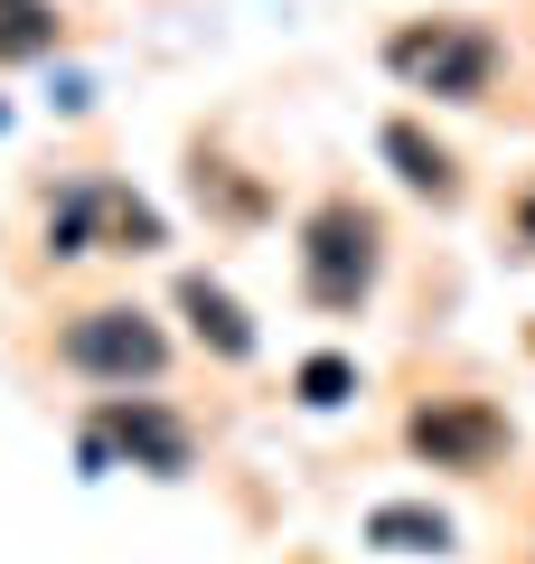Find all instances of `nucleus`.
I'll return each instance as SVG.
<instances>
[{
	"instance_id": "11",
	"label": "nucleus",
	"mask_w": 535,
	"mask_h": 564,
	"mask_svg": "<svg viewBox=\"0 0 535 564\" xmlns=\"http://www.w3.org/2000/svg\"><path fill=\"white\" fill-rule=\"evenodd\" d=\"M66 20H57V0H0V66H39L57 57Z\"/></svg>"
},
{
	"instance_id": "8",
	"label": "nucleus",
	"mask_w": 535,
	"mask_h": 564,
	"mask_svg": "<svg viewBox=\"0 0 535 564\" xmlns=\"http://www.w3.org/2000/svg\"><path fill=\"white\" fill-rule=\"evenodd\" d=\"M367 545H376V555H451L460 527H451V508H433V499H385V508H367Z\"/></svg>"
},
{
	"instance_id": "5",
	"label": "nucleus",
	"mask_w": 535,
	"mask_h": 564,
	"mask_svg": "<svg viewBox=\"0 0 535 564\" xmlns=\"http://www.w3.org/2000/svg\"><path fill=\"white\" fill-rule=\"evenodd\" d=\"M95 433L113 443V462L151 470V480H188V470H198V433H188V414L160 404V395H103Z\"/></svg>"
},
{
	"instance_id": "4",
	"label": "nucleus",
	"mask_w": 535,
	"mask_h": 564,
	"mask_svg": "<svg viewBox=\"0 0 535 564\" xmlns=\"http://www.w3.org/2000/svg\"><path fill=\"white\" fill-rule=\"evenodd\" d=\"M507 414H498L489 395H423L414 414H404V452L433 470H460V480H479V470L507 462Z\"/></svg>"
},
{
	"instance_id": "10",
	"label": "nucleus",
	"mask_w": 535,
	"mask_h": 564,
	"mask_svg": "<svg viewBox=\"0 0 535 564\" xmlns=\"http://www.w3.org/2000/svg\"><path fill=\"white\" fill-rule=\"evenodd\" d=\"M160 245H170V217L122 180H103V254H160Z\"/></svg>"
},
{
	"instance_id": "6",
	"label": "nucleus",
	"mask_w": 535,
	"mask_h": 564,
	"mask_svg": "<svg viewBox=\"0 0 535 564\" xmlns=\"http://www.w3.org/2000/svg\"><path fill=\"white\" fill-rule=\"evenodd\" d=\"M178 311H188V329H198V348H217L226 367H244L263 348V329L244 321V302L226 292L217 273H178Z\"/></svg>"
},
{
	"instance_id": "12",
	"label": "nucleus",
	"mask_w": 535,
	"mask_h": 564,
	"mask_svg": "<svg viewBox=\"0 0 535 564\" xmlns=\"http://www.w3.org/2000/svg\"><path fill=\"white\" fill-rule=\"evenodd\" d=\"M301 404H310V414H338V404L357 395V358H338V348H319V358H301Z\"/></svg>"
},
{
	"instance_id": "9",
	"label": "nucleus",
	"mask_w": 535,
	"mask_h": 564,
	"mask_svg": "<svg viewBox=\"0 0 535 564\" xmlns=\"http://www.w3.org/2000/svg\"><path fill=\"white\" fill-rule=\"evenodd\" d=\"M47 254H57V263L103 254V180H76L57 207H47Z\"/></svg>"
},
{
	"instance_id": "1",
	"label": "nucleus",
	"mask_w": 535,
	"mask_h": 564,
	"mask_svg": "<svg viewBox=\"0 0 535 564\" xmlns=\"http://www.w3.org/2000/svg\"><path fill=\"white\" fill-rule=\"evenodd\" d=\"M385 282V217L367 198H319L310 217H301V302L329 311V321H348V311L376 302Z\"/></svg>"
},
{
	"instance_id": "3",
	"label": "nucleus",
	"mask_w": 535,
	"mask_h": 564,
	"mask_svg": "<svg viewBox=\"0 0 535 564\" xmlns=\"http://www.w3.org/2000/svg\"><path fill=\"white\" fill-rule=\"evenodd\" d=\"M57 358L95 386H160L170 377V329L151 321L141 302H95L57 329Z\"/></svg>"
},
{
	"instance_id": "2",
	"label": "nucleus",
	"mask_w": 535,
	"mask_h": 564,
	"mask_svg": "<svg viewBox=\"0 0 535 564\" xmlns=\"http://www.w3.org/2000/svg\"><path fill=\"white\" fill-rule=\"evenodd\" d=\"M498 29L489 20H404L395 39H385V66H395L414 95L433 104H479L498 85Z\"/></svg>"
},
{
	"instance_id": "13",
	"label": "nucleus",
	"mask_w": 535,
	"mask_h": 564,
	"mask_svg": "<svg viewBox=\"0 0 535 564\" xmlns=\"http://www.w3.org/2000/svg\"><path fill=\"white\" fill-rule=\"evenodd\" d=\"M516 236H526V254H535V188L516 198Z\"/></svg>"
},
{
	"instance_id": "7",
	"label": "nucleus",
	"mask_w": 535,
	"mask_h": 564,
	"mask_svg": "<svg viewBox=\"0 0 535 564\" xmlns=\"http://www.w3.org/2000/svg\"><path fill=\"white\" fill-rule=\"evenodd\" d=\"M376 151H385V170H395V180L414 188L423 207H460V161L441 151L433 132H423V122H404V113H395V122L376 132Z\"/></svg>"
}]
</instances>
